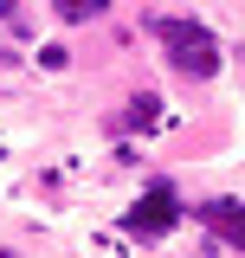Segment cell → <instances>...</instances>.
I'll list each match as a JSON object with an SVG mask.
<instances>
[{
	"mask_svg": "<svg viewBox=\"0 0 245 258\" xmlns=\"http://www.w3.org/2000/svg\"><path fill=\"white\" fill-rule=\"evenodd\" d=\"M149 32L168 45V58L181 64L187 78H213V71H219V39L200 26V20H181V13H155V20H149Z\"/></svg>",
	"mask_w": 245,
	"mask_h": 258,
	"instance_id": "6da1fadb",
	"label": "cell"
},
{
	"mask_svg": "<svg viewBox=\"0 0 245 258\" xmlns=\"http://www.w3.org/2000/svg\"><path fill=\"white\" fill-rule=\"evenodd\" d=\"M200 220L219 226V232H226V239L245 252V207H239V200H207V207H200Z\"/></svg>",
	"mask_w": 245,
	"mask_h": 258,
	"instance_id": "3957f363",
	"label": "cell"
},
{
	"mask_svg": "<svg viewBox=\"0 0 245 258\" xmlns=\"http://www.w3.org/2000/svg\"><path fill=\"white\" fill-rule=\"evenodd\" d=\"M52 7H58L65 20H91V13H103V7H110V0H52Z\"/></svg>",
	"mask_w": 245,
	"mask_h": 258,
	"instance_id": "277c9868",
	"label": "cell"
},
{
	"mask_svg": "<svg viewBox=\"0 0 245 258\" xmlns=\"http://www.w3.org/2000/svg\"><path fill=\"white\" fill-rule=\"evenodd\" d=\"M174 220H181V194H174V181H155V187L136 200V213H129L122 226H129L136 239H161Z\"/></svg>",
	"mask_w": 245,
	"mask_h": 258,
	"instance_id": "7a4b0ae2",
	"label": "cell"
}]
</instances>
